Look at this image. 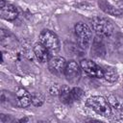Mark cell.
<instances>
[{"instance_id":"cell-3","label":"cell","mask_w":123,"mask_h":123,"mask_svg":"<svg viewBox=\"0 0 123 123\" xmlns=\"http://www.w3.org/2000/svg\"><path fill=\"white\" fill-rule=\"evenodd\" d=\"M75 35L77 37V40H78V44L82 49H86L91 41V37H92V33L90 28L83 22H78L75 27Z\"/></svg>"},{"instance_id":"cell-1","label":"cell","mask_w":123,"mask_h":123,"mask_svg":"<svg viewBox=\"0 0 123 123\" xmlns=\"http://www.w3.org/2000/svg\"><path fill=\"white\" fill-rule=\"evenodd\" d=\"M86 106L96 113L104 117H110L112 113L111 107L108 100L102 96H91L86 100Z\"/></svg>"},{"instance_id":"cell-9","label":"cell","mask_w":123,"mask_h":123,"mask_svg":"<svg viewBox=\"0 0 123 123\" xmlns=\"http://www.w3.org/2000/svg\"><path fill=\"white\" fill-rule=\"evenodd\" d=\"M0 15L3 19H6L8 21H12L17 17L18 12L14 6L6 3L5 5L0 7Z\"/></svg>"},{"instance_id":"cell-15","label":"cell","mask_w":123,"mask_h":123,"mask_svg":"<svg viewBox=\"0 0 123 123\" xmlns=\"http://www.w3.org/2000/svg\"><path fill=\"white\" fill-rule=\"evenodd\" d=\"M71 91H72V97H73V100L74 101L81 100L84 97V95H85V91L81 87H78V86L72 87L71 88Z\"/></svg>"},{"instance_id":"cell-10","label":"cell","mask_w":123,"mask_h":123,"mask_svg":"<svg viewBox=\"0 0 123 123\" xmlns=\"http://www.w3.org/2000/svg\"><path fill=\"white\" fill-rule=\"evenodd\" d=\"M34 53H35V56L36 58L37 59L38 62H46L49 61V56H50V52L49 50L41 43V42H37L35 44L34 46Z\"/></svg>"},{"instance_id":"cell-11","label":"cell","mask_w":123,"mask_h":123,"mask_svg":"<svg viewBox=\"0 0 123 123\" xmlns=\"http://www.w3.org/2000/svg\"><path fill=\"white\" fill-rule=\"evenodd\" d=\"M99 7L103 12H105L108 14L113 15V16H121L122 15V11L119 10L118 8H115L114 6L111 5L110 3L106 2L105 0L99 1Z\"/></svg>"},{"instance_id":"cell-4","label":"cell","mask_w":123,"mask_h":123,"mask_svg":"<svg viewBox=\"0 0 123 123\" xmlns=\"http://www.w3.org/2000/svg\"><path fill=\"white\" fill-rule=\"evenodd\" d=\"M39 42H41L51 54H57L60 50V41L57 35L50 30H43L39 35Z\"/></svg>"},{"instance_id":"cell-14","label":"cell","mask_w":123,"mask_h":123,"mask_svg":"<svg viewBox=\"0 0 123 123\" xmlns=\"http://www.w3.org/2000/svg\"><path fill=\"white\" fill-rule=\"evenodd\" d=\"M108 102L110 103L111 108H114L116 110H122V101L120 99H118L115 95H110L108 98Z\"/></svg>"},{"instance_id":"cell-17","label":"cell","mask_w":123,"mask_h":123,"mask_svg":"<svg viewBox=\"0 0 123 123\" xmlns=\"http://www.w3.org/2000/svg\"><path fill=\"white\" fill-rule=\"evenodd\" d=\"M60 88H61V87H58L57 86H51V88H50V93H51L52 95L59 94V92H60Z\"/></svg>"},{"instance_id":"cell-12","label":"cell","mask_w":123,"mask_h":123,"mask_svg":"<svg viewBox=\"0 0 123 123\" xmlns=\"http://www.w3.org/2000/svg\"><path fill=\"white\" fill-rule=\"evenodd\" d=\"M59 97H60L61 102H62L64 104H71L72 102H74L73 97H72L71 87H69L67 86H63L60 88Z\"/></svg>"},{"instance_id":"cell-6","label":"cell","mask_w":123,"mask_h":123,"mask_svg":"<svg viewBox=\"0 0 123 123\" xmlns=\"http://www.w3.org/2000/svg\"><path fill=\"white\" fill-rule=\"evenodd\" d=\"M81 68L82 70L90 77L93 78H103L104 70L100 67L96 62H92L91 60L85 59L81 62Z\"/></svg>"},{"instance_id":"cell-5","label":"cell","mask_w":123,"mask_h":123,"mask_svg":"<svg viewBox=\"0 0 123 123\" xmlns=\"http://www.w3.org/2000/svg\"><path fill=\"white\" fill-rule=\"evenodd\" d=\"M64 76L66 80L72 85H76L79 83L81 79V68L75 61H69L66 63Z\"/></svg>"},{"instance_id":"cell-13","label":"cell","mask_w":123,"mask_h":123,"mask_svg":"<svg viewBox=\"0 0 123 123\" xmlns=\"http://www.w3.org/2000/svg\"><path fill=\"white\" fill-rule=\"evenodd\" d=\"M103 70H104V76H103V78H105L106 81H108L110 83H114L115 81H117V79H118V73H117V70L114 67L107 66Z\"/></svg>"},{"instance_id":"cell-2","label":"cell","mask_w":123,"mask_h":123,"mask_svg":"<svg viewBox=\"0 0 123 123\" xmlns=\"http://www.w3.org/2000/svg\"><path fill=\"white\" fill-rule=\"evenodd\" d=\"M91 25L93 31L97 34L98 37H107L111 36L114 30L111 20L105 17H98V16L93 17L91 19Z\"/></svg>"},{"instance_id":"cell-8","label":"cell","mask_w":123,"mask_h":123,"mask_svg":"<svg viewBox=\"0 0 123 123\" xmlns=\"http://www.w3.org/2000/svg\"><path fill=\"white\" fill-rule=\"evenodd\" d=\"M17 105L20 108H27L32 104V95L23 87H18L15 92Z\"/></svg>"},{"instance_id":"cell-16","label":"cell","mask_w":123,"mask_h":123,"mask_svg":"<svg viewBox=\"0 0 123 123\" xmlns=\"http://www.w3.org/2000/svg\"><path fill=\"white\" fill-rule=\"evenodd\" d=\"M44 101V97L40 92H36L32 94V104L35 106H41Z\"/></svg>"},{"instance_id":"cell-7","label":"cell","mask_w":123,"mask_h":123,"mask_svg":"<svg viewBox=\"0 0 123 123\" xmlns=\"http://www.w3.org/2000/svg\"><path fill=\"white\" fill-rule=\"evenodd\" d=\"M66 63L67 62L64 60V58L60 56H53L48 61V68L52 74L59 76V75L64 74Z\"/></svg>"},{"instance_id":"cell-18","label":"cell","mask_w":123,"mask_h":123,"mask_svg":"<svg viewBox=\"0 0 123 123\" xmlns=\"http://www.w3.org/2000/svg\"><path fill=\"white\" fill-rule=\"evenodd\" d=\"M120 7H121V9L123 10V0H122V2L120 3Z\"/></svg>"}]
</instances>
